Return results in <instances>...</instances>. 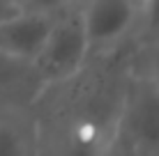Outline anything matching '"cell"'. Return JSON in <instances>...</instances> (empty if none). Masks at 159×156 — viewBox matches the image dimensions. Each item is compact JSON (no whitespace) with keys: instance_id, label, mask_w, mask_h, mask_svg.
I'll list each match as a JSON object with an SVG mask.
<instances>
[{"instance_id":"obj_13","label":"cell","mask_w":159,"mask_h":156,"mask_svg":"<svg viewBox=\"0 0 159 156\" xmlns=\"http://www.w3.org/2000/svg\"><path fill=\"white\" fill-rule=\"evenodd\" d=\"M12 2H14V5H19V7H21V5H23V0H12Z\"/></svg>"},{"instance_id":"obj_3","label":"cell","mask_w":159,"mask_h":156,"mask_svg":"<svg viewBox=\"0 0 159 156\" xmlns=\"http://www.w3.org/2000/svg\"><path fill=\"white\" fill-rule=\"evenodd\" d=\"M79 12L92 53L116 46L139 23L143 0H88Z\"/></svg>"},{"instance_id":"obj_11","label":"cell","mask_w":159,"mask_h":156,"mask_svg":"<svg viewBox=\"0 0 159 156\" xmlns=\"http://www.w3.org/2000/svg\"><path fill=\"white\" fill-rule=\"evenodd\" d=\"M104 156H127V152H125V147L118 142V138H113V142L108 145V149L104 152Z\"/></svg>"},{"instance_id":"obj_6","label":"cell","mask_w":159,"mask_h":156,"mask_svg":"<svg viewBox=\"0 0 159 156\" xmlns=\"http://www.w3.org/2000/svg\"><path fill=\"white\" fill-rule=\"evenodd\" d=\"M28 87L39 90L35 76H32L30 64L12 60V57L0 53V96L2 94H14V92H19V90H28Z\"/></svg>"},{"instance_id":"obj_10","label":"cell","mask_w":159,"mask_h":156,"mask_svg":"<svg viewBox=\"0 0 159 156\" xmlns=\"http://www.w3.org/2000/svg\"><path fill=\"white\" fill-rule=\"evenodd\" d=\"M16 9H21V7H19V5H14L12 0H0V21L7 19L9 14H14Z\"/></svg>"},{"instance_id":"obj_2","label":"cell","mask_w":159,"mask_h":156,"mask_svg":"<svg viewBox=\"0 0 159 156\" xmlns=\"http://www.w3.org/2000/svg\"><path fill=\"white\" fill-rule=\"evenodd\" d=\"M116 138L131 152L159 154V87L143 74L131 76L122 90Z\"/></svg>"},{"instance_id":"obj_8","label":"cell","mask_w":159,"mask_h":156,"mask_svg":"<svg viewBox=\"0 0 159 156\" xmlns=\"http://www.w3.org/2000/svg\"><path fill=\"white\" fill-rule=\"evenodd\" d=\"M141 74L148 76L159 87V39H152V44H148L145 57H143V71Z\"/></svg>"},{"instance_id":"obj_5","label":"cell","mask_w":159,"mask_h":156,"mask_svg":"<svg viewBox=\"0 0 159 156\" xmlns=\"http://www.w3.org/2000/svg\"><path fill=\"white\" fill-rule=\"evenodd\" d=\"M0 156H42V129L21 112L2 110Z\"/></svg>"},{"instance_id":"obj_9","label":"cell","mask_w":159,"mask_h":156,"mask_svg":"<svg viewBox=\"0 0 159 156\" xmlns=\"http://www.w3.org/2000/svg\"><path fill=\"white\" fill-rule=\"evenodd\" d=\"M69 0H23L21 7L30 12H46V14H58L60 9L67 7Z\"/></svg>"},{"instance_id":"obj_4","label":"cell","mask_w":159,"mask_h":156,"mask_svg":"<svg viewBox=\"0 0 159 156\" xmlns=\"http://www.w3.org/2000/svg\"><path fill=\"white\" fill-rule=\"evenodd\" d=\"M56 14L16 9L0 21V53L19 62H32L53 25Z\"/></svg>"},{"instance_id":"obj_1","label":"cell","mask_w":159,"mask_h":156,"mask_svg":"<svg viewBox=\"0 0 159 156\" xmlns=\"http://www.w3.org/2000/svg\"><path fill=\"white\" fill-rule=\"evenodd\" d=\"M88 55H90V44L83 30L81 12L60 9L39 53L30 62L32 76L39 87L67 83L83 69Z\"/></svg>"},{"instance_id":"obj_7","label":"cell","mask_w":159,"mask_h":156,"mask_svg":"<svg viewBox=\"0 0 159 156\" xmlns=\"http://www.w3.org/2000/svg\"><path fill=\"white\" fill-rule=\"evenodd\" d=\"M141 23L152 39H159V0H143Z\"/></svg>"},{"instance_id":"obj_12","label":"cell","mask_w":159,"mask_h":156,"mask_svg":"<svg viewBox=\"0 0 159 156\" xmlns=\"http://www.w3.org/2000/svg\"><path fill=\"white\" fill-rule=\"evenodd\" d=\"M125 152H127V156H159V154H145V152H131L127 147H125Z\"/></svg>"}]
</instances>
